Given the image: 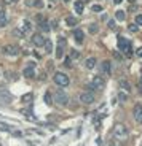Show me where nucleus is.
<instances>
[{
  "instance_id": "nucleus-7",
  "label": "nucleus",
  "mask_w": 142,
  "mask_h": 146,
  "mask_svg": "<svg viewBox=\"0 0 142 146\" xmlns=\"http://www.w3.org/2000/svg\"><path fill=\"white\" fill-rule=\"evenodd\" d=\"M11 100H13V97L7 89H0V103L2 105H10Z\"/></svg>"
},
{
  "instance_id": "nucleus-17",
  "label": "nucleus",
  "mask_w": 142,
  "mask_h": 146,
  "mask_svg": "<svg viewBox=\"0 0 142 146\" xmlns=\"http://www.w3.org/2000/svg\"><path fill=\"white\" fill-rule=\"evenodd\" d=\"M118 86H120V88L123 89L125 92H129V91H131V84L128 83L126 80H120V83H118Z\"/></svg>"
},
{
  "instance_id": "nucleus-3",
  "label": "nucleus",
  "mask_w": 142,
  "mask_h": 146,
  "mask_svg": "<svg viewBox=\"0 0 142 146\" xmlns=\"http://www.w3.org/2000/svg\"><path fill=\"white\" fill-rule=\"evenodd\" d=\"M55 102L58 103V105H61V106L67 105V102H69V95L62 91V89H58V91L55 92Z\"/></svg>"
},
{
  "instance_id": "nucleus-24",
  "label": "nucleus",
  "mask_w": 142,
  "mask_h": 146,
  "mask_svg": "<svg viewBox=\"0 0 142 146\" xmlns=\"http://www.w3.org/2000/svg\"><path fill=\"white\" fill-rule=\"evenodd\" d=\"M107 146H121L120 141H117V140H110L109 143H107Z\"/></svg>"
},
{
  "instance_id": "nucleus-8",
  "label": "nucleus",
  "mask_w": 142,
  "mask_h": 146,
  "mask_svg": "<svg viewBox=\"0 0 142 146\" xmlns=\"http://www.w3.org/2000/svg\"><path fill=\"white\" fill-rule=\"evenodd\" d=\"M88 88L90 89H102L104 88V80H102V76H94Z\"/></svg>"
},
{
  "instance_id": "nucleus-13",
  "label": "nucleus",
  "mask_w": 142,
  "mask_h": 146,
  "mask_svg": "<svg viewBox=\"0 0 142 146\" xmlns=\"http://www.w3.org/2000/svg\"><path fill=\"white\" fill-rule=\"evenodd\" d=\"M73 38H75V41H77L78 44L83 43V40H85V33H83V30H81V29H75V30H73Z\"/></svg>"
},
{
  "instance_id": "nucleus-34",
  "label": "nucleus",
  "mask_w": 142,
  "mask_h": 146,
  "mask_svg": "<svg viewBox=\"0 0 142 146\" xmlns=\"http://www.w3.org/2000/svg\"><path fill=\"white\" fill-rule=\"evenodd\" d=\"M137 56H139V57H142V48H139V49H137Z\"/></svg>"
},
{
  "instance_id": "nucleus-4",
  "label": "nucleus",
  "mask_w": 142,
  "mask_h": 146,
  "mask_svg": "<svg viewBox=\"0 0 142 146\" xmlns=\"http://www.w3.org/2000/svg\"><path fill=\"white\" fill-rule=\"evenodd\" d=\"M118 48H120V51L128 54V52H131V41L125 36H118Z\"/></svg>"
},
{
  "instance_id": "nucleus-30",
  "label": "nucleus",
  "mask_w": 142,
  "mask_h": 146,
  "mask_svg": "<svg viewBox=\"0 0 142 146\" xmlns=\"http://www.w3.org/2000/svg\"><path fill=\"white\" fill-rule=\"evenodd\" d=\"M13 33H15V35H18V36H22V32L19 29H15V30H13Z\"/></svg>"
},
{
  "instance_id": "nucleus-27",
  "label": "nucleus",
  "mask_w": 142,
  "mask_h": 146,
  "mask_svg": "<svg viewBox=\"0 0 142 146\" xmlns=\"http://www.w3.org/2000/svg\"><path fill=\"white\" fill-rule=\"evenodd\" d=\"M93 11H102L101 5H93Z\"/></svg>"
},
{
  "instance_id": "nucleus-21",
  "label": "nucleus",
  "mask_w": 142,
  "mask_h": 146,
  "mask_svg": "<svg viewBox=\"0 0 142 146\" xmlns=\"http://www.w3.org/2000/svg\"><path fill=\"white\" fill-rule=\"evenodd\" d=\"M75 11L78 13V15L83 13V2H75Z\"/></svg>"
},
{
  "instance_id": "nucleus-2",
  "label": "nucleus",
  "mask_w": 142,
  "mask_h": 146,
  "mask_svg": "<svg viewBox=\"0 0 142 146\" xmlns=\"http://www.w3.org/2000/svg\"><path fill=\"white\" fill-rule=\"evenodd\" d=\"M53 80H55V83L58 84V86H61V88H66V86H69V83H70L69 76H67L66 73H62V72H56L55 76H53Z\"/></svg>"
},
{
  "instance_id": "nucleus-36",
  "label": "nucleus",
  "mask_w": 142,
  "mask_h": 146,
  "mask_svg": "<svg viewBox=\"0 0 142 146\" xmlns=\"http://www.w3.org/2000/svg\"><path fill=\"white\" fill-rule=\"evenodd\" d=\"M10 2H16V0H10Z\"/></svg>"
},
{
  "instance_id": "nucleus-6",
  "label": "nucleus",
  "mask_w": 142,
  "mask_h": 146,
  "mask_svg": "<svg viewBox=\"0 0 142 146\" xmlns=\"http://www.w3.org/2000/svg\"><path fill=\"white\" fill-rule=\"evenodd\" d=\"M64 48H66V38L64 36H59L58 48H56V59H62V56H64Z\"/></svg>"
},
{
  "instance_id": "nucleus-23",
  "label": "nucleus",
  "mask_w": 142,
  "mask_h": 146,
  "mask_svg": "<svg viewBox=\"0 0 142 146\" xmlns=\"http://www.w3.org/2000/svg\"><path fill=\"white\" fill-rule=\"evenodd\" d=\"M134 21H136V26H142V15H137Z\"/></svg>"
},
{
  "instance_id": "nucleus-37",
  "label": "nucleus",
  "mask_w": 142,
  "mask_h": 146,
  "mask_svg": "<svg viewBox=\"0 0 142 146\" xmlns=\"http://www.w3.org/2000/svg\"><path fill=\"white\" fill-rule=\"evenodd\" d=\"M64 2H69V0H64Z\"/></svg>"
},
{
  "instance_id": "nucleus-1",
  "label": "nucleus",
  "mask_w": 142,
  "mask_h": 146,
  "mask_svg": "<svg viewBox=\"0 0 142 146\" xmlns=\"http://www.w3.org/2000/svg\"><path fill=\"white\" fill-rule=\"evenodd\" d=\"M128 135H129V130H128V127L125 124H117L115 127H113V137H115L117 141H123V140H126Z\"/></svg>"
},
{
  "instance_id": "nucleus-31",
  "label": "nucleus",
  "mask_w": 142,
  "mask_h": 146,
  "mask_svg": "<svg viewBox=\"0 0 142 146\" xmlns=\"http://www.w3.org/2000/svg\"><path fill=\"white\" fill-rule=\"evenodd\" d=\"M40 26H42V29H43V30H48V29H50V27H48V22H42Z\"/></svg>"
},
{
  "instance_id": "nucleus-12",
  "label": "nucleus",
  "mask_w": 142,
  "mask_h": 146,
  "mask_svg": "<svg viewBox=\"0 0 142 146\" xmlns=\"http://www.w3.org/2000/svg\"><path fill=\"white\" fill-rule=\"evenodd\" d=\"M34 67H35V64L29 62V67H26V68H24L22 75H24L26 78H34V76H35V70H34Z\"/></svg>"
},
{
  "instance_id": "nucleus-18",
  "label": "nucleus",
  "mask_w": 142,
  "mask_h": 146,
  "mask_svg": "<svg viewBox=\"0 0 142 146\" xmlns=\"http://www.w3.org/2000/svg\"><path fill=\"white\" fill-rule=\"evenodd\" d=\"M115 19H117V21H125V19H126V15H125V11H121V10L115 11Z\"/></svg>"
},
{
  "instance_id": "nucleus-29",
  "label": "nucleus",
  "mask_w": 142,
  "mask_h": 146,
  "mask_svg": "<svg viewBox=\"0 0 142 146\" xmlns=\"http://www.w3.org/2000/svg\"><path fill=\"white\" fill-rule=\"evenodd\" d=\"M128 29H129V32H137V26H133V24L128 27Z\"/></svg>"
},
{
  "instance_id": "nucleus-38",
  "label": "nucleus",
  "mask_w": 142,
  "mask_h": 146,
  "mask_svg": "<svg viewBox=\"0 0 142 146\" xmlns=\"http://www.w3.org/2000/svg\"><path fill=\"white\" fill-rule=\"evenodd\" d=\"M53 2H56V0H53Z\"/></svg>"
},
{
  "instance_id": "nucleus-22",
  "label": "nucleus",
  "mask_w": 142,
  "mask_h": 146,
  "mask_svg": "<svg viewBox=\"0 0 142 146\" xmlns=\"http://www.w3.org/2000/svg\"><path fill=\"white\" fill-rule=\"evenodd\" d=\"M118 100H120V102H126V100H128V95L125 94V92H118Z\"/></svg>"
},
{
  "instance_id": "nucleus-20",
  "label": "nucleus",
  "mask_w": 142,
  "mask_h": 146,
  "mask_svg": "<svg viewBox=\"0 0 142 146\" xmlns=\"http://www.w3.org/2000/svg\"><path fill=\"white\" fill-rule=\"evenodd\" d=\"M66 22H67V26L73 27V26H77V18H73V16H67Z\"/></svg>"
},
{
  "instance_id": "nucleus-14",
  "label": "nucleus",
  "mask_w": 142,
  "mask_h": 146,
  "mask_svg": "<svg viewBox=\"0 0 142 146\" xmlns=\"http://www.w3.org/2000/svg\"><path fill=\"white\" fill-rule=\"evenodd\" d=\"M101 72L104 73V75H110V72H112V65H110L109 60H104V62L101 64Z\"/></svg>"
},
{
  "instance_id": "nucleus-15",
  "label": "nucleus",
  "mask_w": 142,
  "mask_h": 146,
  "mask_svg": "<svg viewBox=\"0 0 142 146\" xmlns=\"http://www.w3.org/2000/svg\"><path fill=\"white\" fill-rule=\"evenodd\" d=\"M8 24V16L5 10H0V27H5Z\"/></svg>"
},
{
  "instance_id": "nucleus-19",
  "label": "nucleus",
  "mask_w": 142,
  "mask_h": 146,
  "mask_svg": "<svg viewBox=\"0 0 142 146\" xmlns=\"http://www.w3.org/2000/svg\"><path fill=\"white\" fill-rule=\"evenodd\" d=\"M30 30H32V26H30V22H29V21L22 22V33H29Z\"/></svg>"
},
{
  "instance_id": "nucleus-26",
  "label": "nucleus",
  "mask_w": 142,
  "mask_h": 146,
  "mask_svg": "<svg viewBox=\"0 0 142 146\" xmlns=\"http://www.w3.org/2000/svg\"><path fill=\"white\" fill-rule=\"evenodd\" d=\"M45 48H46V52H51V48H53V46H51V41L50 40L45 41Z\"/></svg>"
},
{
  "instance_id": "nucleus-10",
  "label": "nucleus",
  "mask_w": 142,
  "mask_h": 146,
  "mask_svg": "<svg viewBox=\"0 0 142 146\" xmlns=\"http://www.w3.org/2000/svg\"><path fill=\"white\" fill-rule=\"evenodd\" d=\"M133 116H134L136 122L142 124V105H141V103L134 105V110H133Z\"/></svg>"
},
{
  "instance_id": "nucleus-11",
  "label": "nucleus",
  "mask_w": 142,
  "mask_h": 146,
  "mask_svg": "<svg viewBox=\"0 0 142 146\" xmlns=\"http://www.w3.org/2000/svg\"><path fill=\"white\" fill-rule=\"evenodd\" d=\"M3 54L7 56H18L19 54V48L15 46V44H7L3 48Z\"/></svg>"
},
{
  "instance_id": "nucleus-16",
  "label": "nucleus",
  "mask_w": 142,
  "mask_h": 146,
  "mask_svg": "<svg viewBox=\"0 0 142 146\" xmlns=\"http://www.w3.org/2000/svg\"><path fill=\"white\" fill-rule=\"evenodd\" d=\"M85 67H86L88 70H93V68L96 67V59H94V57L86 59V60H85Z\"/></svg>"
},
{
  "instance_id": "nucleus-5",
  "label": "nucleus",
  "mask_w": 142,
  "mask_h": 146,
  "mask_svg": "<svg viewBox=\"0 0 142 146\" xmlns=\"http://www.w3.org/2000/svg\"><path fill=\"white\" fill-rule=\"evenodd\" d=\"M80 102L85 103V105H91V103H94V94L90 91H85L80 94Z\"/></svg>"
},
{
  "instance_id": "nucleus-25",
  "label": "nucleus",
  "mask_w": 142,
  "mask_h": 146,
  "mask_svg": "<svg viewBox=\"0 0 142 146\" xmlns=\"http://www.w3.org/2000/svg\"><path fill=\"white\" fill-rule=\"evenodd\" d=\"M98 30H99V27L96 26V24H91V26H90V32H91V33H96Z\"/></svg>"
},
{
  "instance_id": "nucleus-28",
  "label": "nucleus",
  "mask_w": 142,
  "mask_h": 146,
  "mask_svg": "<svg viewBox=\"0 0 142 146\" xmlns=\"http://www.w3.org/2000/svg\"><path fill=\"white\" fill-rule=\"evenodd\" d=\"M30 100H32V95H30V94H27V95H24V102H27V103H29V102H30Z\"/></svg>"
},
{
  "instance_id": "nucleus-33",
  "label": "nucleus",
  "mask_w": 142,
  "mask_h": 146,
  "mask_svg": "<svg viewBox=\"0 0 142 146\" xmlns=\"http://www.w3.org/2000/svg\"><path fill=\"white\" fill-rule=\"evenodd\" d=\"M113 56H115V57H117L118 60H121V59H123V57H121V54H118V52H113Z\"/></svg>"
},
{
  "instance_id": "nucleus-32",
  "label": "nucleus",
  "mask_w": 142,
  "mask_h": 146,
  "mask_svg": "<svg viewBox=\"0 0 142 146\" xmlns=\"http://www.w3.org/2000/svg\"><path fill=\"white\" fill-rule=\"evenodd\" d=\"M109 27H110V29H115V22H113V21H109Z\"/></svg>"
},
{
  "instance_id": "nucleus-9",
  "label": "nucleus",
  "mask_w": 142,
  "mask_h": 146,
  "mask_svg": "<svg viewBox=\"0 0 142 146\" xmlns=\"http://www.w3.org/2000/svg\"><path fill=\"white\" fill-rule=\"evenodd\" d=\"M45 41H46V38H45L42 33H34L32 35V43H34V46H45Z\"/></svg>"
},
{
  "instance_id": "nucleus-35",
  "label": "nucleus",
  "mask_w": 142,
  "mask_h": 146,
  "mask_svg": "<svg viewBox=\"0 0 142 146\" xmlns=\"http://www.w3.org/2000/svg\"><path fill=\"white\" fill-rule=\"evenodd\" d=\"M121 2H123V0H113V3H115V5H118V3H121Z\"/></svg>"
}]
</instances>
